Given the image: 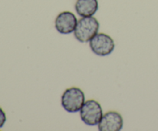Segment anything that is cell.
Returning <instances> with one entry per match:
<instances>
[{
  "instance_id": "cell-1",
  "label": "cell",
  "mask_w": 158,
  "mask_h": 131,
  "mask_svg": "<svg viewBox=\"0 0 158 131\" xmlns=\"http://www.w3.org/2000/svg\"><path fill=\"white\" fill-rule=\"evenodd\" d=\"M99 29L100 23L95 17H82L77 21L74 30V36L80 43H87L98 33Z\"/></svg>"
},
{
  "instance_id": "cell-2",
  "label": "cell",
  "mask_w": 158,
  "mask_h": 131,
  "mask_svg": "<svg viewBox=\"0 0 158 131\" xmlns=\"http://www.w3.org/2000/svg\"><path fill=\"white\" fill-rule=\"evenodd\" d=\"M84 103V92L78 87H71L66 89L62 96V106L65 110L69 113L80 111Z\"/></svg>"
},
{
  "instance_id": "cell-3",
  "label": "cell",
  "mask_w": 158,
  "mask_h": 131,
  "mask_svg": "<svg viewBox=\"0 0 158 131\" xmlns=\"http://www.w3.org/2000/svg\"><path fill=\"white\" fill-rule=\"evenodd\" d=\"M103 117V109L97 101L89 100L84 103L80 109V118L88 126L98 125Z\"/></svg>"
},
{
  "instance_id": "cell-4",
  "label": "cell",
  "mask_w": 158,
  "mask_h": 131,
  "mask_svg": "<svg viewBox=\"0 0 158 131\" xmlns=\"http://www.w3.org/2000/svg\"><path fill=\"white\" fill-rule=\"evenodd\" d=\"M89 46L94 54L100 56H106L114 50L115 43L107 34L97 33L89 41Z\"/></svg>"
},
{
  "instance_id": "cell-5",
  "label": "cell",
  "mask_w": 158,
  "mask_h": 131,
  "mask_svg": "<svg viewBox=\"0 0 158 131\" xmlns=\"http://www.w3.org/2000/svg\"><path fill=\"white\" fill-rule=\"evenodd\" d=\"M123 126L122 116L117 111H109L102 117L98 123V129L100 131H120Z\"/></svg>"
},
{
  "instance_id": "cell-6",
  "label": "cell",
  "mask_w": 158,
  "mask_h": 131,
  "mask_svg": "<svg viewBox=\"0 0 158 131\" xmlns=\"http://www.w3.org/2000/svg\"><path fill=\"white\" fill-rule=\"evenodd\" d=\"M77 19L73 12L65 11L56 16L55 20V28L60 33L63 35L72 33L75 30Z\"/></svg>"
},
{
  "instance_id": "cell-7",
  "label": "cell",
  "mask_w": 158,
  "mask_h": 131,
  "mask_svg": "<svg viewBox=\"0 0 158 131\" xmlns=\"http://www.w3.org/2000/svg\"><path fill=\"white\" fill-rule=\"evenodd\" d=\"M99 9L98 0H77L75 10L80 16H94Z\"/></svg>"
},
{
  "instance_id": "cell-8",
  "label": "cell",
  "mask_w": 158,
  "mask_h": 131,
  "mask_svg": "<svg viewBox=\"0 0 158 131\" xmlns=\"http://www.w3.org/2000/svg\"><path fill=\"white\" fill-rule=\"evenodd\" d=\"M6 121V113H5V111L3 110L2 108L0 107V129L4 126Z\"/></svg>"
}]
</instances>
